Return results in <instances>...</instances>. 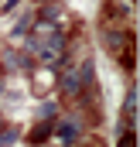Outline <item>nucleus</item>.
I'll return each instance as SVG.
<instances>
[{"label": "nucleus", "instance_id": "obj_1", "mask_svg": "<svg viewBox=\"0 0 140 147\" xmlns=\"http://www.w3.org/2000/svg\"><path fill=\"white\" fill-rule=\"evenodd\" d=\"M62 51H65V38L58 34V31H51V34L38 45V55H41L44 62H58V58H62Z\"/></svg>", "mask_w": 140, "mask_h": 147}, {"label": "nucleus", "instance_id": "obj_2", "mask_svg": "<svg viewBox=\"0 0 140 147\" xmlns=\"http://www.w3.org/2000/svg\"><path fill=\"white\" fill-rule=\"evenodd\" d=\"M55 140H58V144H75V140H79V123H75V120H62V123H58V127H55Z\"/></svg>", "mask_w": 140, "mask_h": 147}, {"label": "nucleus", "instance_id": "obj_3", "mask_svg": "<svg viewBox=\"0 0 140 147\" xmlns=\"http://www.w3.org/2000/svg\"><path fill=\"white\" fill-rule=\"evenodd\" d=\"M133 113H137V89H130V92H127V116L133 120Z\"/></svg>", "mask_w": 140, "mask_h": 147}, {"label": "nucleus", "instance_id": "obj_4", "mask_svg": "<svg viewBox=\"0 0 140 147\" xmlns=\"http://www.w3.org/2000/svg\"><path fill=\"white\" fill-rule=\"evenodd\" d=\"M44 134H51V130H48L44 123H38L34 130H31V140H34V144H41V140H44Z\"/></svg>", "mask_w": 140, "mask_h": 147}, {"label": "nucleus", "instance_id": "obj_5", "mask_svg": "<svg viewBox=\"0 0 140 147\" xmlns=\"http://www.w3.org/2000/svg\"><path fill=\"white\" fill-rule=\"evenodd\" d=\"M65 89H69V92H79V89H82L79 75H69V79H65Z\"/></svg>", "mask_w": 140, "mask_h": 147}, {"label": "nucleus", "instance_id": "obj_6", "mask_svg": "<svg viewBox=\"0 0 140 147\" xmlns=\"http://www.w3.org/2000/svg\"><path fill=\"white\" fill-rule=\"evenodd\" d=\"M120 147H133V134H123V140H120Z\"/></svg>", "mask_w": 140, "mask_h": 147}, {"label": "nucleus", "instance_id": "obj_7", "mask_svg": "<svg viewBox=\"0 0 140 147\" xmlns=\"http://www.w3.org/2000/svg\"><path fill=\"white\" fill-rule=\"evenodd\" d=\"M0 134H3V120H0Z\"/></svg>", "mask_w": 140, "mask_h": 147}]
</instances>
